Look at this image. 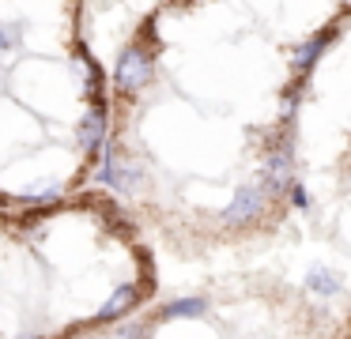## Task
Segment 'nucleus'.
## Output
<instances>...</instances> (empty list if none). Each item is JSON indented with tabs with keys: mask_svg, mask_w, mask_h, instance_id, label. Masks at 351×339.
Listing matches in <instances>:
<instances>
[{
	"mask_svg": "<svg viewBox=\"0 0 351 339\" xmlns=\"http://www.w3.org/2000/svg\"><path fill=\"white\" fill-rule=\"evenodd\" d=\"M261 181L272 188V196L291 192V185H295V113H283L280 132H276V140L265 147Z\"/></svg>",
	"mask_w": 351,
	"mask_h": 339,
	"instance_id": "nucleus-1",
	"label": "nucleus"
},
{
	"mask_svg": "<svg viewBox=\"0 0 351 339\" xmlns=\"http://www.w3.org/2000/svg\"><path fill=\"white\" fill-rule=\"evenodd\" d=\"M155 57H159V42L152 34H140L129 49L117 57V68H114V87L117 95H140L147 90V83L155 79Z\"/></svg>",
	"mask_w": 351,
	"mask_h": 339,
	"instance_id": "nucleus-2",
	"label": "nucleus"
},
{
	"mask_svg": "<svg viewBox=\"0 0 351 339\" xmlns=\"http://www.w3.org/2000/svg\"><path fill=\"white\" fill-rule=\"evenodd\" d=\"M272 188L265 185V181H257V185H242L234 196H230V203L223 208V226H234V230H250V226H257L261 218L268 215V208H272Z\"/></svg>",
	"mask_w": 351,
	"mask_h": 339,
	"instance_id": "nucleus-3",
	"label": "nucleus"
},
{
	"mask_svg": "<svg viewBox=\"0 0 351 339\" xmlns=\"http://www.w3.org/2000/svg\"><path fill=\"white\" fill-rule=\"evenodd\" d=\"M80 143H84V151L106 147V102L102 98H95V105L80 121Z\"/></svg>",
	"mask_w": 351,
	"mask_h": 339,
	"instance_id": "nucleus-4",
	"label": "nucleus"
},
{
	"mask_svg": "<svg viewBox=\"0 0 351 339\" xmlns=\"http://www.w3.org/2000/svg\"><path fill=\"white\" fill-rule=\"evenodd\" d=\"M136 301H140V286H132V283H125V286H117L114 294H110L106 301H102V309L95 313V324H110V321H121L129 309H136Z\"/></svg>",
	"mask_w": 351,
	"mask_h": 339,
	"instance_id": "nucleus-5",
	"label": "nucleus"
},
{
	"mask_svg": "<svg viewBox=\"0 0 351 339\" xmlns=\"http://www.w3.org/2000/svg\"><path fill=\"white\" fill-rule=\"evenodd\" d=\"M306 290L317 294V298H336V294L343 290V279L321 264V268H310V275H306Z\"/></svg>",
	"mask_w": 351,
	"mask_h": 339,
	"instance_id": "nucleus-6",
	"label": "nucleus"
},
{
	"mask_svg": "<svg viewBox=\"0 0 351 339\" xmlns=\"http://www.w3.org/2000/svg\"><path fill=\"white\" fill-rule=\"evenodd\" d=\"M208 313V298L193 294V298H178V301H167L159 309V321H178V316H204Z\"/></svg>",
	"mask_w": 351,
	"mask_h": 339,
	"instance_id": "nucleus-7",
	"label": "nucleus"
},
{
	"mask_svg": "<svg viewBox=\"0 0 351 339\" xmlns=\"http://www.w3.org/2000/svg\"><path fill=\"white\" fill-rule=\"evenodd\" d=\"M27 203H34V208H46V203H57L61 200V188L57 185H46V188H34V192H27L23 196Z\"/></svg>",
	"mask_w": 351,
	"mask_h": 339,
	"instance_id": "nucleus-8",
	"label": "nucleus"
},
{
	"mask_svg": "<svg viewBox=\"0 0 351 339\" xmlns=\"http://www.w3.org/2000/svg\"><path fill=\"white\" fill-rule=\"evenodd\" d=\"M291 208H298V211H306V208H310V196H306V188L298 185V181L291 185Z\"/></svg>",
	"mask_w": 351,
	"mask_h": 339,
	"instance_id": "nucleus-9",
	"label": "nucleus"
},
{
	"mask_svg": "<svg viewBox=\"0 0 351 339\" xmlns=\"http://www.w3.org/2000/svg\"><path fill=\"white\" fill-rule=\"evenodd\" d=\"M12 42H16V38H12V34H8V30L0 27V53H4V49H12Z\"/></svg>",
	"mask_w": 351,
	"mask_h": 339,
	"instance_id": "nucleus-10",
	"label": "nucleus"
},
{
	"mask_svg": "<svg viewBox=\"0 0 351 339\" xmlns=\"http://www.w3.org/2000/svg\"><path fill=\"white\" fill-rule=\"evenodd\" d=\"M23 339H38V336H23Z\"/></svg>",
	"mask_w": 351,
	"mask_h": 339,
	"instance_id": "nucleus-11",
	"label": "nucleus"
}]
</instances>
